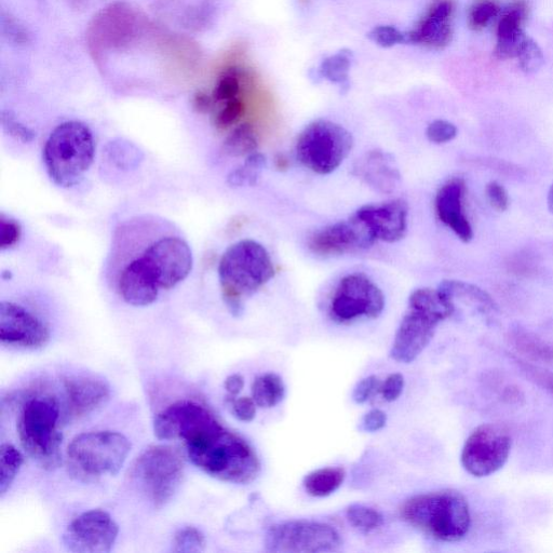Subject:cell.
<instances>
[{
  "label": "cell",
  "instance_id": "cell-24",
  "mask_svg": "<svg viewBox=\"0 0 553 553\" xmlns=\"http://www.w3.org/2000/svg\"><path fill=\"white\" fill-rule=\"evenodd\" d=\"M439 289L448 296L454 306L457 303H463L476 308L483 314L494 313L497 310L491 296L470 283L460 280H444Z\"/></svg>",
  "mask_w": 553,
  "mask_h": 553
},
{
  "label": "cell",
  "instance_id": "cell-22",
  "mask_svg": "<svg viewBox=\"0 0 553 553\" xmlns=\"http://www.w3.org/2000/svg\"><path fill=\"white\" fill-rule=\"evenodd\" d=\"M353 175L381 194L393 193L401 180L395 157L382 150L370 151L359 158Z\"/></svg>",
  "mask_w": 553,
  "mask_h": 553
},
{
  "label": "cell",
  "instance_id": "cell-15",
  "mask_svg": "<svg viewBox=\"0 0 553 553\" xmlns=\"http://www.w3.org/2000/svg\"><path fill=\"white\" fill-rule=\"evenodd\" d=\"M375 241L366 224L354 215L352 219L319 229L309 237L307 246L319 258L328 259L366 251Z\"/></svg>",
  "mask_w": 553,
  "mask_h": 553
},
{
  "label": "cell",
  "instance_id": "cell-20",
  "mask_svg": "<svg viewBox=\"0 0 553 553\" xmlns=\"http://www.w3.org/2000/svg\"><path fill=\"white\" fill-rule=\"evenodd\" d=\"M465 194V181L460 178L452 179L438 191L435 208L441 223L449 227L463 242H470L474 238V229L465 213Z\"/></svg>",
  "mask_w": 553,
  "mask_h": 553
},
{
  "label": "cell",
  "instance_id": "cell-4",
  "mask_svg": "<svg viewBox=\"0 0 553 553\" xmlns=\"http://www.w3.org/2000/svg\"><path fill=\"white\" fill-rule=\"evenodd\" d=\"M400 512L404 521L444 543L462 541L471 526L467 499L452 490L415 495L404 502Z\"/></svg>",
  "mask_w": 553,
  "mask_h": 553
},
{
  "label": "cell",
  "instance_id": "cell-25",
  "mask_svg": "<svg viewBox=\"0 0 553 553\" xmlns=\"http://www.w3.org/2000/svg\"><path fill=\"white\" fill-rule=\"evenodd\" d=\"M346 478L342 467H327L310 472L303 481L305 491L314 497H327L342 487Z\"/></svg>",
  "mask_w": 553,
  "mask_h": 553
},
{
  "label": "cell",
  "instance_id": "cell-31",
  "mask_svg": "<svg viewBox=\"0 0 553 553\" xmlns=\"http://www.w3.org/2000/svg\"><path fill=\"white\" fill-rule=\"evenodd\" d=\"M346 516L349 523L362 533H370L380 529L384 523V517L380 511L360 504L349 506L346 510Z\"/></svg>",
  "mask_w": 553,
  "mask_h": 553
},
{
  "label": "cell",
  "instance_id": "cell-8",
  "mask_svg": "<svg viewBox=\"0 0 553 553\" xmlns=\"http://www.w3.org/2000/svg\"><path fill=\"white\" fill-rule=\"evenodd\" d=\"M183 477V457L169 445L146 449L131 470L132 480L156 509L165 507L177 494Z\"/></svg>",
  "mask_w": 553,
  "mask_h": 553
},
{
  "label": "cell",
  "instance_id": "cell-14",
  "mask_svg": "<svg viewBox=\"0 0 553 553\" xmlns=\"http://www.w3.org/2000/svg\"><path fill=\"white\" fill-rule=\"evenodd\" d=\"M118 533V524L109 512L93 509L67 526L63 544L75 553H107L114 547Z\"/></svg>",
  "mask_w": 553,
  "mask_h": 553
},
{
  "label": "cell",
  "instance_id": "cell-39",
  "mask_svg": "<svg viewBox=\"0 0 553 553\" xmlns=\"http://www.w3.org/2000/svg\"><path fill=\"white\" fill-rule=\"evenodd\" d=\"M246 113V104L239 98L225 102L222 110L215 117V126L224 130L238 123Z\"/></svg>",
  "mask_w": 553,
  "mask_h": 553
},
{
  "label": "cell",
  "instance_id": "cell-51",
  "mask_svg": "<svg viewBox=\"0 0 553 553\" xmlns=\"http://www.w3.org/2000/svg\"><path fill=\"white\" fill-rule=\"evenodd\" d=\"M224 387L231 398L236 397L245 387V380L240 374L229 375L225 380Z\"/></svg>",
  "mask_w": 553,
  "mask_h": 553
},
{
  "label": "cell",
  "instance_id": "cell-37",
  "mask_svg": "<svg viewBox=\"0 0 553 553\" xmlns=\"http://www.w3.org/2000/svg\"><path fill=\"white\" fill-rule=\"evenodd\" d=\"M521 70L525 73H534L541 69L544 64L543 51L532 38L526 39L518 58Z\"/></svg>",
  "mask_w": 553,
  "mask_h": 553
},
{
  "label": "cell",
  "instance_id": "cell-11",
  "mask_svg": "<svg viewBox=\"0 0 553 553\" xmlns=\"http://www.w3.org/2000/svg\"><path fill=\"white\" fill-rule=\"evenodd\" d=\"M385 308V295L376 283L364 274H349L335 288L330 317L337 323H349L361 318H379Z\"/></svg>",
  "mask_w": 553,
  "mask_h": 553
},
{
  "label": "cell",
  "instance_id": "cell-38",
  "mask_svg": "<svg viewBox=\"0 0 553 553\" xmlns=\"http://www.w3.org/2000/svg\"><path fill=\"white\" fill-rule=\"evenodd\" d=\"M368 36L372 42L383 48H391L397 45L408 44L407 33H403L395 28V26L391 25L376 26V28H374Z\"/></svg>",
  "mask_w": 553,
  "mask_h": 553
},
{
  "label": "cell",
  "instance_id": "cell-52",
  "mask_svg": "<svg viewBox=\"0 0 553 553\" xmlns=\"http://www.w3.org/2000/svg\"><path fill=\"white\" fill-rule=\"evenodd\" d=\"M276 167L279 170H286L289 167V161L287 158L283 157L282 155L277 156L276 158Z\"/></svg>",
  "mask_w": 553,
  "mask_h": 553
},
{
  "label": "cell",
  "instance_id": "cell-10",
  "mask_svg": "<svg viewBox=\"0 0 553 553\" xmlns=\"http://www.w3.org/2000/svg\"><path fill=\"white\" fill-rule=\"evenodd\" d=\"M341 535L331 525L316 521H287L273 525L265 548L274 553H321L339 550Z\"/></svg>",
  "mask_w": 553,
  "mask_h": 553
},
{
  "label": "cell",
  "instance_id": "cell-27",
  "mask_svg": "<svg viewBox=\"0 0 553 553\" xmlns=\"http://www.w3.org/2000/svg\"><path fill=\"white\" fill-rule=\"evenodd\" d=\"M259 136L254 126L245 123L237 126L223 143V152L231 157H247L258 150Z\"/></svg>",
  "mask_w": 553,
  "mask_h": 553
},
{
  "label": "cell",
  "instance_id": "cell-34",
  "mask_svg": "<svg viewBox=\"0 0 553 553\" xmlns=\"http://www.w3.org/2000/svg\"><path fill=\"white\" fill-rule=\"evenodd\" d=\"M107 154L120 169H132L139 166L143 159L142 153L130 142L117 140L107 146Z\"/></svg>",
  "mask_w": 553,
  "mask_h": 553
},
{
  "label": "cell",
  "instance_id": "cell-32",
  "mask_svg": "<svg viewBox=\"0 0 553 553\" xmlns=\"http://www.w3.org/2000/svg\"><path fill=\"white\" fill-rule=\"evenodd\" d=\"M512 341L520 353L534 360L553 362V347L538 337L525 332H517L512 336Z\"/></svg>",
  "mask_w": 553,
  "mask_h": 553
},
{
  "label": "cell",
  "instance_id": "cell-53",
  "mask_svg": "<svg viewBox=\"0 0 553 553\" xmlns=\"http://www.w3.org/2000/svg\"><path fill=\"white\" fill-rule=\"evenodd\" d=\"M547 204L549 211L553 214V184L551 185L548 193Z\"/></svg>",
  "mask_w": 553,
  "mask_h": 553
},
{
  "label": "cell",
  "instance_id": "cell-47",
  "mask_svg": "<svg viewBox=\"0 0 553 553\" xmlns=\"http://www.w3.org/2000/svg\"><path fill=\"white\" fill-rule=\"evenodd\" d=\"M522 370L530 376L536 384L543 387L553 396V373L546 369L530 366L528 363H522Z\"/></svg>",
  "mask_w": 553,
  "mask_h": 553
},
{
  "label": "cell",
  "instance_id": "cell-2",
  "mask_svg": "<svg viewBox=\"0 0 553 553\" xmlns=\"http://www.w3.org/2000/svg\"><path fill=\"white\" fill-rule=\"evenodd\" d=\"M275 274L271 254L260 242L245 239L229 247L219 264L222 298L228 312L234 317L244 314L245 299L267 285Z\"/></svg>",
  "mask_w": 553,
  "mask_h": 553
},
{
  "label": "cell",
  "instance_id": "cell-29",
  "mask_svg": "<svg viewBox=\"0 0 553 553\" xmlns=\"http://www.w3.org/2000/svg\"><path fill=\"white\" fill-rule=\"evenodd\" d=\"M266 167V157L255 152L247 156L245 163L228 174L227 183L232 187L254 186L258 184Z\"/></svg>",
  "mask_w": 553,
  "mask_h": 553
},
{
  "label": "cell",
  "instance_id": "cell-28",
  "mask_svg": "<svg viewBox=\"0 0 553 553\" xmlns=\"http://www.w3.org/2000/svg\"><path fill=\"white\" fill-rule=\"evenodd\" d=\"M354 61L353 52L343 49L335 55L323 60L320 65V74L329 82L340 85L343 88L349 87V71Z\"/></svg>",
  "mask_w": 553,
  "mask_h": 553
},
{
  "label": "cell",
  "instance_id": "cell-23",
  "mask_svg": "<svg viewBox=\"0 0 553 553\" xmlns=\"http://www.w3.org/2000/svg\"><path fill=\"white\" fill-rule=\"evenodd\" d=\"M529 8L524 0L511 3L499 17L496 31L494 55L498 60L517 59L519 52L529 37L525 35L524 25L528 19Z\"/></svg>",
  "mask_w": 553,
  "mask_h": 553
},
{
  "label": "cell",
  "instance_id": "cell-45",
  "mask_svg": "<svg viewBox=\"0 0 553 553\" xmlns=\"http://www.w3.org/2000/svg\"><path fill=\"white\" fill-rule=\"evenodd\" d=\"M256 407L258 406H256V403L251 398L232 399L233 414L241 422H252L256 415Z\"/></svg>",
  "mask_w": 553,
  "mask_h": 553
},
{
  "label": "cell",
  "instance_id": "cell-44",
  "mask_svg": "<svg viewBox=\"0 0 553 553\" xmlns=\"http://www.w3.org/2000/svg\"><path fill=\"white\" fill-rule=\"evenodd\" d=\"M381 389L379 377L371 375L360 381L353 391V400L357 404L366 403L375 393Z\"/></svg>",
  "mask_w": 553,
  "mask_h": 553
},
{
  "label": "cell",
  "instance_id": "cell-40",
  "mask_svg": "<svg viewBox=\"0 0 553 553\" xmlns=\"http://www.w3.org/2000/svg\"><path fill=\"white\" fill-rule=\"evenodd\" d=\"M22 226L19 221L2 214L0 217V250L6 251L19 244Z\"/></svg>",
  "mask_w": 553,
  "mask_h": 553
},
{
  "label": "cell",
  "instance_id": "cell-42",
  "mask_svg": "<svg viewBox=\"0 0 553 553\" xmlns=\"http://www.w3.org/2000/svg\"><path fill=\"white\" fill-rule=\"evenodd\" d=\"M2 125L11 137L16 138L23 143H30L36 137V134L32 129L21 124L20 121L17 120L16 116L9 111H3Z\"/></svg>",
  "mask_w": 553,
  "mask_h": 553
},
{
  "label": "cell",
  "instance_id": "cell-33",
  "mask_svg": "<svg viewBox=\"0 0 553 553\" xmlns=\"http://www.w3.org/2000/svg\"><path fill=\"white\" fill-rule=\"evenodd\" d=\"M501 15V7L495 0H477L468 11V25L471 30L482 31Z\"/></svg>",
  "mask_w": 553,
  "mask_h": 553
},
{
  "label": "cell",
  "instance_id": "cell-41",
  "mask_svg": "<svg viewBox=\"0 0 553 553\" xmlns=\"http://www.w3.org/2000/svg\"><path fill=\"white\" fill-rule=\"evenodd\" d=\"M457 133L456 126L443 119L433 121L426 129L427 139L435 144L449 143L457 137Z\"/></svg>",
  "mask_w": 553,
  "mask_h": 553
},
{
  "label": "cell",
  "instance_id": "cell-19",
  "mask_svg": "<svg viewBox=\"0 0 553 553\" xmlns=\"http://www.w3.org/2000/svg\"><path fill=\"white\" fill-rule=\"evenodd\" d=\"M67 407L75 417H83L98 410L109 401L110 385L101 377L90 374H71L62 379Z\"/></svg>",
  "mask_w": 553,
  "mask_h": 553
},
{
  "label": "cell",
  "instance_id": "cell-3",
  "mask_svg": "<svg viewBox=\"0 0 553 553\" xmlns=\"http://www.w3.org/2000/svg\"><path fill=\"white\" fill-rule=\"evenodd\" d=\"M455 312L454 304L440 289L413 291L407 313L396 332L390 357L401 363L413 362L433 340L440 323Z\"/></svg>",
  "mask_w": 553,
  "mask_h": 553
},
{
  "label": "cell",
  "instance_id": "cell-35",
  "mask_svg": "<svg viewBox=\"0 0 553 553\" xmlns=\"http://www.w3.org/2000/svg\"><path fill=\"white\" fill-rule=\"evenodd\" d=\"M242 72L238 67H229L219 78L212 93L215 102H227L238 98L241 90L240 77Z\"/></svg>",
  "mask_w": 553,
  "mask_h": 553
},
{
  "label": "cell",
  "instance_id": "cell-13",
  "mask_svg": "<svg viewBox=\"0 0 553 553\" xmlns=\"http://www.w3.org/2000/svg\"><path fill=\"white\" fill-rule=\"evenodd\" d=\"M156 279L160 290H170L193 271V252L180 236H163L151 242L140 254Z\"/></svg>",
  "mask_w": 553,
  "mask_h": 553
},
{
  "label": "cell",
  "instance_id": "cell-6",
  "mask_svg": "<svg viewBox=\"0 0 553 553\" xmlns=\"http://www.w3.org/2000/svg\"><path fill=\"white\" fill-rule=\"evenodd\" d=\"M60 407L51 396L33 397L21 408L18 435L22 448L45 470H55L62 464L63 435L58 429Z\"/></svg>",
  "mask_w": 553,
  "mask_h": 553
},
{
  "label": "cell",
  "instance_id": "cell-26",
  "mask_svg": "<svg viewBox=\"0 0 553 553\" xmlns=\"http://www.w3.org/2000/svg\"><path fill=\"white\" fill-rule=\"evenodd\" d=\"M285 396V384L275 373H267L258 377L252 385V399L260 408H274L285 399Z\"/></svg>",
  "mask_w": 553,
  "mask_h": 553
},
{
  "label": "cell",
  "instance_id": "cell-50",
  "mask_svg": "<svg viewBox=\"0 0 553 553\" xmlns=\"http://www.w3.org/2000/svg\"><path fill=\"white\" fill-rule=\"evenodd\" d=\"M214 99L205 91L199 90L194 94L193 106L196 112L207 114L211 111Z\"/></svg>",
  "mask_w": 553,
  "mask_h": 553
},
{
  "label": "cell",
  "instance_id": "cell-12",
  "mask_svg": "<svg viewBox=\"0 0 553 553\" xmlns=\"http://www.w3.org/2000/svg\"><path fill=\"white\" fill-rule=\"evenodd\" d=\"M511 447L512 439L504 426L483 424L466 440L462 465L471 476L489 477L506 465Z\"/></svg>",
  "mask_w": 553,
  "mask_h": 553
},
{
  "label": "cell",
  "instance_id": "cell-18",
  "mask_svg": "<svg viewBox=\"0 0 553 553\" xmlns=\"http://www.w3.org/2000/svg\"><path fill=\"white\" fill-rule=\"evenodd\" d=\"M454 9L453 0H435L416 28L407 32L408 44L436 50L447 48L453 39Z\"/></svg>",
  "mask_w": 553,
  "mask_h": 553
},
{
  "label": "cell",
  "instance_id": "cell-1",
  "mask_svg": "<svg viewBox=\"0 0 553 553\" xmlns=\"http://www.w3.org/2000/svg\"><path fill=\"white\" fill-rule=\"evenodd\" d=\"M192 463L212 478L249 484L259 477L261 463L251 445L210 415L183 439Z\"/></svg>",
  "mask_w": 553,
  "mask_h": 553
},
{
  "label": "cell",
  "instance_id": "cell-48",
  "mask_svg": "<svg viewBox=\"0 0 553 553\" xmlns=\"http://www.w3.org/2000/svg\"><path fill=\"white\" fill-rule=\"evenodd\" d=\"M387 423V415L379 409H374L363 416L359 429L364 433H376L383 429Z\"/></svg>",
  "mask_w": 553,
  "mask_h": 553
},
{
  "label": "cell",
  "instance_id": "cell-17",
  "mask_svg": "<svg viewBox=\"0 0 553 553\" xmlns=\"http://www.w3.org/2000/svg\"><path fill=\"white\" fill-rule=\"evenodd\" d=\"M355 215L366 224L376 241L395 244L407 235L409 206L402 199L363 206Z\"/></svg>",
  "mask_w": 553,
  "mask_h": 553
},
{
  "label": "cell",
  "instance_id": "cell-49",
  "mask_svg": "<svg viewBox=\"0 0 553 553\" xmlns=\"http://www.w3.org/2000/svg\"><path fill=\"white\" fill-rule=\"evenodd\" d=\"M4 28L10 39L15 40L18 44L28 43L29 35L26 34L22 26L16 20L11 18L4 20Z\"/></svg>",
  "mask_w": 553,
  "mask_h": 553
},
{
  "label": "cell",
  "instance_id": "cell-16",
  "mask_svg": "<svg viewBox=\"0 0 553 553\" xmlns=\"http://www.w3.org/2000/svg\"><path fill=\"white\" fill-rule=\"evenodd\" d=\"M50 331L30 310L12 302L0 304V341L3 345L38 349L46 346Z\"/></svg>",
  "mask_w": 553,
  "mask_h": 553
},
{
  "label": "cell",
  "instance_id": "cell-5",
  "mask_svg": "<svg viewBox=\"0 0 553 553\" xmlns=\"http://www.w3.org/2000/svg\"><path fill=\"white\" fill-rule=\"evenodd\" d=\"M96 155L93 133L82 121H65L50 133L43 159L49 178L71 188L85 178Z\"/></svg>",
  "mask_w": 553,
  "mask_h": 553
},
{
  "label": "cell",
  "instance_id": "cell-21",
  "mask_svg": "<svg viewBox=\"0 0 553 553\" xmlns=\"http://www.w3.org/2000/svg\"><path fill=\"white\" fill-rule=\"evenodd\" d=\"M117 289L121 299L134 307L154 304L160 291L156 279L140 256L132 259L121 269Z\"/></svg>",
  "mask_w": 553,
  "mask_h": 553
},
{
  "label": "cell",
  "instance_id": "cell-9",
  "mask_svg": "<svg viewBox=\"0 0 553 553\" xmlns=\"http://www.w3.org/2000/svg\"><path fill=\"white\" fill-rule=\"evenodd\" d=\"M354 144L353 134L346 128L334 121L319 119L300 133L295 152L304 167L328 175L344 163Z\"/></svg>",
  "mask_w": 553,
  "mask_h": 553
},
{
  "label": "cell",
  "instance_id": "cell-43",
  "mask_svg": "<svg viewBox=\"0 0 553 553\" xmlns=\"http://www.w3.org/2000/svg\"><path fill=\"white\" fill-rule=\"evenodd\" d=\"M490 205L498 212H505L509 208L510 200L506 188L496 181L490 182L485 187Z\"/></svg>",
  "mask_w": 553,
  "mask_h": 553
},
{
  "label": "cell",
  "instance_id": "cell-46",
  "mask_svg": "<svg viewBox=\"0 0 553 553\" xmlns=\"http://www.w3.org/2000/svg\"><path fill=\"white\" fill-rule=\"evenodd\" d=\"M403 388L404 377L399 373L390 374L381 385L382 395L388 402L396 401L401 396Z\"/></svg>",
  "mask_w": 553,
  "mask_h": 553
},
{
  "label": "cell",
  "instance_id": "cell-7",
  "mask_svg": "<svg viewBox=\"0 0 553 553\" xmlns=\"http://www.w3.org/2000/svg\"><path fill=\"white\" fill-rule=\"evenodd\" d=\"M131 451L129 439L117 431L85 433L73 439L67 448V470L82 482L115 477Z\"/></svg>",
  "mask_w": 553,
  "mask_h": 553
},
{
  "label": "cell",
  "instance_id": "cell-36",
  "mask_svg": "<svg viewBox=\"0 0 553 553\" xmlns=\"http://www.w3.org/2000/svg\"><path fill=\"white\" fill-rule=\"evenodd\" d=\"M206 548V538L202 532L193 526H186L174 536L173 551L198 553Z\"/></svg>",
  "mask_w": 553,
  "mask_h": 553
},
{
  "label": "cell",
  "instance_id": "cell-30",
  "mask_svg": "<svg viewBox=\"0 0 553 553\" xmlns=\"http://www.w3.org/2000/svg\"><path fill=\"white\" fill-rule=\"evenodd\" d=\"M24 457L15 445L4 443L0 448V494L4 496L11 488L23 465Z\"/></svg>",
  "mask_w": 553,
  "mask_h": 553
}]
</instances>
